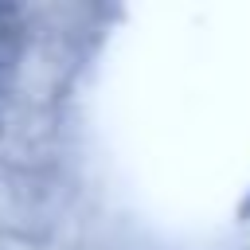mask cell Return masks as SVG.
Instances as JSON below:
<instances>
[{
	"mask_svg": "<svg viewBox=\"0 0 250 250\" xmlns=\"http://www.w3.org/2000/svg\"><path fill=\"white\" fill-rule=\"evenodd\" d=\"M12 20H16V8H8V4H0V31H4V27L12 23Z\"/></svg>",
	"mask_w": 250,
	"mask_h": 250,
	"instance_id": "1",
	"label": "cell"
}]
</instances>
